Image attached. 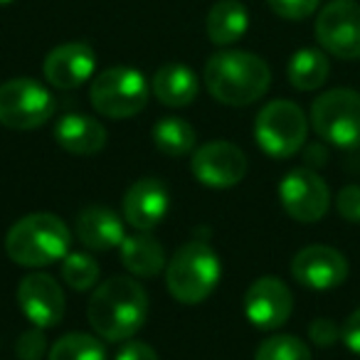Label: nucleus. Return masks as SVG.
Instances as JSON below:
<instances>
[{
    "label": "nucleus",
    "mask_w": 360,
    "mask_h": 360,
    "mask_svg": "<svg viewBox=\"0 0 360 360\" xmlns=\"http://www.w3.org/2000/svg\"><path fill=\"white\" fill-rule=\"evenodd\" d=\"M86 319L104 340H131L148 319V294L131 276H111L94 289Z\"/></svg>",
    "instance_id": "f257e3e1"
},
{
    "label": "nucleus",
    "mask_w": 360,
    "mask_h": 360,
    "mask_svg": "<svg viewBox=\"0 0 360 360\" xmlns=\"http://www.w3.org/2000/svg\"><path fill=\"white\" fill-rule=\"evenodd\" d=\"M271 70L262 57L245 50H222L205 65V86L225 106H247L269 91Z\"/></svg>",
    "instance_id": "f03ea898"
},
{
    "label": "nucleus",
    "mask_w": 360,
    "mask_h": 360,
    "mask_svg": "<svg viewBox=\"0 0 360 360\" xmlns=\"http://www.w3.org/2000/svg\"><path fill=\"white\" fill-rule=\"evenodd\" d=\"M72 245V232L65 220L52 212H32L15 222L6 235V252L20 266H47L65 259Z\"/></svg>",
    "instance_id": "7ed1b4c3"
},
{
    "label": "nucleus",
    "mask_w": 360,
    "mask_h": 360,
    "mask_svg": "<svg viewBox=\"0 0 360 360\" xmlns=\"http://www.w3.org/2000/svg\"><path fill=\"white\" fill-rule=\"evenodd\" d=\"M220 281V257L205 242H188L165 264V284L175 301L195 306L215 291Z\"/></svg>",
    "instance_id": "20e7f679"
},
{
    "label": "nucleus",
    "mask_w": 360,
    "mask_h": 360,
    "mask_svg": "<svg viewBox=\"0 0 360 360\" xmlns=\"http://www.w3.org/2000/svg\"><path fill=\"white\" fill-rule=\"evenodd\" d=\"M150 86L134 67H109L91 79L89 101L106 119H131L148 104Z\"/></svg>",
    "instance_id": "39448f33"
},
{
    "label": "nucleus",
    "mask_w": 360,
    "mask_h": 360,
    "mask_svg": "<svg viewBox=\"0 0 360 360\" xmlns=\"http://www.w3.org/2000/svg\"><path fill=\"white\" fill-rule=\"evenodd\" d=\"M309 136V121L299 104L286 99L262 106L255 121V139L264 153L274 158H289L299 153Z\"/></svg>",
    "instance_id": "423d86ee"
},
{
    "label": "nucleus",
    "mask_w": 360,
    "mask_h": 360,
    "mask_svg": "<svg viewBox=\"0 0 360 360\" xmlns=\"http://www.w3.org/2000/svg\"><path fill=\"white\" fill-rule=\"evenodd\" d=\"M311 126L330 146H360V91L328 89L311 106Z\"/></svg>",
    "instance_id": "0eeeda50"
},
{
    "label": "nucleus",
    "mask_w": 360,
    "mask_h": 360,
    "mask_svg": "<svg viewBox=\"0 0 360 360\" xmlns=\"http://www.w3.org/2000/svg\"><path fill=\"white\" fill-rule=\"evenodd\" d=\"M55 114V96L30 77L0 84V126L13 131L40 129Z\"/></svg>",
    "instance_id": "6e6552de"
},
{
    "label": "nucleus",
    "mask_w": 360,
    "mask_h": 360,
    "mask_svg": "<svg viewBox=\"0 0 360 360\" xmlns=\"http://www.w3.org/2000/svg\"><path fill=\"white\" fill-rule=\"evenodd\" d=\"M316 40L338 60H360V3L330 0L316 18Z\"/></svg>",
    "instance_id": "1a4fd4ad"
},
{
    "label": "nucleus",
    "mask_w": 360,
    "mask_h": 360,
    "mask_svg": "<svg viewBox=\"0 0 360 360\" xmlns=\"http://www.w3.org/2000/svg\"><path fill=\"white\" fill-rule=\"evenodd\" d=\"M279 200L296 222H319L330 207V193L316 170L294 168L279 183Z\"/></svg>",
    "instance_id": "9d476101"
},
{
    "label": "nucleus",
    "mask_w": 360,
    "mask_h": 360,
    "mask_svg": "<svg viewBox=\"0 0 360 360\" xmlns=\"http://www.w3.org/2000/svg\"><path fill=\"white\" fill-rule=\"evenodd\" d=\"M193 175L205 188H235L247 175V155L230 141H210L193 153Z\"/></svg>",
    "instance_id": "9b49d317"
},
{
    "label": "nucleus",
    "mask_w": 360,
    "mask_h": 360,
    "mask_svg": "<svg viewBox=\"0 0 360 360\" xmlns=\"http://www.w3.org/2000/svg\"><path fill=\"white\" fill-rule=\"evenodd\" d=\"M294 311L291 289L276 276H262L247 289L245 314L252 326L262 330H274L289 321Z\"/></svg>",
    "instance_id": "f8f14e48"
},
{
    "label": "nucleus",
    "mask_w": 360,
    "mask_h": 360,
    "mask_svg": "<svg viewBox=\"0 0 360 360\" xmlns=\"http://www.w3.org/2000/svg\"><path fill=\"white\" fill-rule=\"evenodd\" d=\"M291 274L301 286L314 291L335 289L348 276V259L328 245L304 247L291 262Z\"/></svg>",
    "instance_id": "ddd939ff"
},
{
    "label": "nucleus",
    "mask_w": 360,
    "mask_h": 360,
    "mask_svg": "<svg viewBox=\"0 0 360 360\" xmlns=\"http://www.w3.org/2000/svg\"><path fill=\"white\" fill-rule=\"evenodd\" d=\"M18 304L32 326L52 328L65 316V291L50 274L35 271L18 284Z\"/></svg>",
    "instance_id": "4468645a"
},
{
    "label": "nucleus",
    "mask_w": 360,
    "mask_h": 360,
    "mask_svg": "<svg viewBox=\"0 0 360 360\" xmlns=\"http://www.w3.org/2000/svg\"><path fill=\"white\" fill-rule=\"evenodd\" d=\"M96 55L86 42H65L45 57V79L57 89H77L94 77Z\"/></svg>",
    "instance_id": "2eb2a0df"
},
{
    "label": "nucleus",
    "mask_w": 360,
    "mask_h": 360,
    "mask_svg": "<svg viewBox=\"0 0 360 360\" xmlns=\"http://www.w3.org/2000/svg\"><path fill=\"white\" fill-rule=\"evenodd\" d=\"M170 195L155 178H141L124 195V217L139 232H150L168 212Z\"/></svg>",
    "instance_id": "dca6fc26"
},
{
    "label": "nucleus",
    "mask_w": 360,
    "mask_h": 360,
    "mask_svg": "<svg viewBox=\"0 0 360 360\" xmlns=\"http://www.w3.org/2000/svg\"><path fill=\"white\" fill-rule=\"evenodd\" d=\"M75 232L79 242L91 252H109L124 242V222L114 210L104 205H86L77 215Z\"/></svg>",
    "instance_id": "f3484780"
},
{
    "label": "nucleus",
    "mask_w": 360,
    "mask_h": 360,
    "mask_svg": "<svg viewBox=\"0 0 360 360\" xmlns=\"http://www.w3.org/2000/svg\"><path fill=\"white\" fill-rule=\"evenodd\" d=\"M55 139L67 153L94 155L106 146V129L84 114H65L55 126Z\"/></svg>",
    "instance_id": "a211bd4d"
},
{
    "label": "nucleus",
    "mask_w": 360,
    "mask_h": 360,
    "mask_svg": "<svg viewBox=\"0 0 360 360\" xmlns=\"http://www.w3.org/2000/svg\"><path fill=\"white\" fill-rule=\"evenodd\" d=\"M198 89L200 86H198L195 72L188 65H180V62L163 65L150 82V91L155 94V99L163 106H170V109L191 106L198 96Z\"/></svg>",
    "instance_id": "6ab92c4d"
},
{
    "label": "nucleus",
    "mask_w": 360,
    "mask_h": 360,
    "mask_svg": "<svg viewBox=\"0 0 360 360\" xmlns=\"http://www.w3.org/2000/svg\"><path fill=\"white\" fill-rule=\"evenodd\" d=\"M121 264L141 279H150L165 266V252L155 237L148 232L124 237L121 242Z\"/></svg>",
    "instance_id": "aec40b11"
},
{
    "label": "nucleus",
    "mask_w": 360,
    "mask_h": 360,
    "mask_svg": "<svg viewBox=\"0 0 360 360\" xmlns=\"http://www.w3.org/2000/svg\"><path fill=\"white\" fill-rule=\"evenodd\" d=\"M207 37L220 47L235 45L250 27V13L240 0H220L207 13Z\"/></svg>",
    "instance_id": "412c9836"
},
{
    "label": "nucleus",
    "mask_w": 360,
    "mask_h": 360,
    "mask_svg": "<svg viewBox=\"0 0 360 360\" xmlns=\"http://www.w3.org/2000/svg\"><path fill=\"white\" fill-rule=\"evenodd\" d=\"M328 57L321 50H314V47L299 50L289 60V67H286V77H289L291 86L299 91H314L319 86H323L326 79H328Z\"/></svg>",
    "instance_id": "4be33fe9"
},
{
    "label": "nucleus",
    "mask_w": 360,
    "mask_h": 360,
    "mask_svg": "<svg viewBox=\"0 0 360 360\" xmlns=\"http://www.w3.org/2000/svg\"><path fill=\"white\" fill-rule=\"evenodd\" d=\"M195 129L186 119H160L153 126V143L165 155H188L195 150Z\"/></svg>",
    "instance_id": "5701e85b"
},
{
    "label": "nucleus",
    "mask_w": 360,
    "mask_h": 360,
    "mask_svg": "<svg viewBox=\"0 0 360 360\" xmlns=\"http://www.w3.org/2000/svg\"><path fill=\"white\" fill-rule=\"evenodd\" d=\"M47 360H106V348L96 335L67 333L52 343Z\"/></svg>",
    "instance_id": "b1692460"
},
{
    "label": "nucleus",
    "mask_w": 360,
    "mask_h": 360,
    "mask_svg": "<svg viewBox=\"0 0 360 360\" xmlns=\"http://www.w3.org/2000/svg\"><path fill=\"white\" fill-rule=\"evenodd\" d=\"M62 279L75 291H89L99 279V266H96L94 257L84 255V252L67 255L62 262Z\"/></svg>",
    "instance_id": "393cba45"
},
{
    "label": "nucleus",
    "mask_w": 360,
    "mask_h": 360,
    "mask_svg": "<svg viewBox=\"0 0 360 360\" xmlns=\"http://www.w3.org/2000/svg\"><path fill=\"white\" fill-rule=\"evenodd\" d=\"M255 360H311V350L296 335H271L257 348Z\"/></svg>",
    "instance_id": "a878e982"
},
{
    "label": "nucleus",
    "mask_w": 360,
    "mask_h": 360,
    "mask_svg": "<svg viewBox=\"0 0 360 360\" xmlns=\"http://www.w3.org/2000/svg\"><path fill=\"white\" fill-rule=\"evenodd\" d=\"M269 8L284 20H304L314 15L321 0H266Z\"/></svg>",
    "instance_id": "bb28decb"
},
{
    "label": "nucleus",
    "mask_w": 360,
    "mask_h": 360,
    "mask_svg": "<svg viewBox=\"0 0 360 360\" xmlns=\"http://www.w3.org/2000/svg\"><path fill=\"white\" fill-rule=\"evenodd\" d=\"M47 350V338L42 333V328H30L18 338L15 343V353L20 360H40Z\"/></svg>",
    "instance_id": "cd10ccee"
},
{
    "label": "nucleus",
    "mask_w": 360,
    "mask_h": 360,
    "mask_svg": "<svg viewBox=\"0 0 360 360\" xmlns=\"http://www.w3.org/2000/svg\"><path fill=\"white\" fill-rule=\"evenodd\" d=\"M335 210L348 222H360V186H345L335 195Z\"/></svg>",
    "instance_id": "c85d7f7f"
},
{
    "label": "nucleus",
    "mask_w": 360,
    "mask_h": 360,
    "mask_svg": "<svg viewBox=\"0 0 360 360\" xmlns=\"http://www.w3.org/2000/svg\"><path fill=\"white\" fill-rule=\"evenodd\" d=\"M309 338H311V343L321 345V348H330V345L340 338V328L335 326V321H330V319H316L314 323L309 326Z\"/></svg>",
    "instance_id": "c756f323"
},
{
    "label": "nucleus",
    "mask_w": 360,
    "mask_h": 360,
    "mask_svg": "<svg viewBox=\"0 0 360 360\" xmlns=\"http://www.w3.org/2000/svg\"><path fill=\"white\" fill-rule=\"evenodd\" d=\"M116 360H158V353L143 340H129V343L121 345Z\"/></svg>",
    "instance_id": "7c9ffc66"
},
{
    "label": "nucleus",
    "mask_w": 360,
    "mask_h": 360,
    "mask_svg": "<svg viewBox=\"0 0 360 360\" xmlns=\"http://www.w3.org/2000/svg\"><path fill=\"white\" fill-rule=\"evenodd\" d=\"M340 338L353 353H360V306L348 316V321L340 328Z\"/></svg>",
    "instance_id": "2f4dec72"
},
{
    "label": "nucleus",
    "mask_w": 360,
    "mask_h": 360,
    "mask_svg": "<svg viewBox=\"0 0 360 360\" xmlns=\"http://www.w3.org/2000/svg\"><path fill=\"white\" fill-rule=\"evenodd\" d=\"M11 3H15V0H0V6H11Z\"/></svg>",
    "instance_id": "473e14b6"
}]
</instances>
